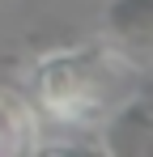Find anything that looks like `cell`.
I'll return each instance as SVG.
<instances>
[{
    "mask_svg": "<svg viewBox=\"0 0 153 157\" xmlns=\"http://www.w3.org/2000/svg\"><path fill=\"white\" fill-rule=\"evenodd\" d=\"M136 77L132 64L115 43H89V47H64L51 51L34 72L38 110L64 123V128H98L132 98Z\"/></svg>",
    "mask_w": 153,
    "mask_h": 157,
    "instance_id": "obj_1",
    "label": "cell"
},
{
    "mask_svg": "<svg viewBox=\"0 0 153 157\" xmlns=\"http://www.w3.org/2000/svg\"><path fill=\"white\" fill-rule=\"evenodd\" d=\"M38 149V115L34 106L0 89V157H13V153H34Z\"/></svg>",
    "mask_w": 153,
    "mask_h": 157,
    "instance_id": "obj_2",
    "label": "cell"
},
{
    "mask_svg": "<svg viewBox=\"0 0 153 157\" xmlns=\"http://www.w3.org/2000/svg\"><path fill=\"white\" fill-rule=\"evenodd\" d=\"M106 38L128 47H153V0H111L106 9Z\"/></svg>",
    "mask_w": 153,
    "mask_h": 157,
    "instance_id": "obj_3",
    "label": "cell"
}]
</instances>
